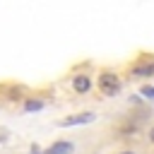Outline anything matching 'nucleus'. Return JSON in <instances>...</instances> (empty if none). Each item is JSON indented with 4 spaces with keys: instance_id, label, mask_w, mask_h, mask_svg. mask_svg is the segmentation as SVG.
<instances>
[{
    "instance_id": "423d86ee",
    "label": "nucleus",
    "mask_w": 154,
    "mask_h": 154,
    "mask_svg": "<svg viewBox=\"0 0 154 154\" xmlns=\"http://www.w3.org/2000/svg\"><path fill=\"white\" fill-rule=\"evenodd\" d=\"M22 108H24V113H36V111L43 108V101L41 99H24Z\"/></svg>"
},
{
    "instance_id": "f257e3e1",
    "label": "nucleus",
    "mask_w": 154,
    "mask_h": 154,
    "mask_svg": "<svg viewBox=\"0 0 154 154\" xmlns=\"http://www.w3.org/2000/svg\"><path fill=\"white\" fill-rule=\"evenodd\" d=\"M96 84H99V89H101L103 96H116L120 91V77H118V72H111V70H103L99 75Z\"/></svg>"
},
{
    "instance_id": "0eeeda50",
    "label": "nucleus",
    "mask_w": 154,
    "mask_h": 154,
    "mask_svg": "<svg viewBox=\"0 0 154 154\" xmlns=\"http://www.w3.org/2000/svg\"><path fill=\"white\" fill-rule=\"evenodd\" d=\"M7 99H12V101H19V99H22V101H24L26 96H24V89H22V87H10V89H7Z\"/></svg>"
},
{
    "instance_id": "9b49d317",
    "label": "nucleus",
    "mask_w": 154,
    "mask_h": 154,
    "mask_svg": "<svg viewBox=\"0 0 154 154\" xmlns=\"http://www.w3.org/2000/svg\"><path fill=\"white\" fill-rule=\"evenodd\" d=\"M118 154H140V152H135V149H123V152H118Z\"/></svg>"
},
{
    "instance_id": "1a4fd4ad",
    "label": "nucleus",
    "mask_w": 154,
    "mask_h": 154,
    "mask_svg": "<svg viewBox=\"0 0 154 154\" xmlns=\"http://www.w3.org/2000/svg\"><path fill=\"white\" fill-rule=\"evenodd\" d=\"M7 135H10V132H7L5 128H0V142H7Z\"/></svg>"
},
{
    "instance_id": "f03ea898",
    "label": "nucleus",
    "mask_w": 154,
    "mask_h": 154,
    "mask_svg": "<svg viewBox=\"0 0 154 154\" xmlns=\"http://www.w3.org/2000/svg\"><path fill=\"white\" fill-rule=\"evenodd\" d=\"M96 118V113H91V111H84V113H75V116H67V118H63L58 125L60 128H72V125H84V123H91Z\"/></svg>"
},
{
    "instance_id": "f8f14e48",
    "label": "nucleus",
    "mask_w": 154,
    "mask_h": 154,
    "mask_svg": "<svg viewBox=\"0 0 154 154\" xmlns=\"http://www.w3.org/2000/svg\"><path fill=\"white\" fill-rule=\"evenodd\" d=\"M149 142H152V144H154V125H152V128H149Z\"/></svg>"
},
{
    "instance_id": "20e7f679",
    "label": "nucleus",
    "mask_w": 154,
    "mask_h": 154,
    "mask_svg": "<svg viewBox=\"0 0 154 154\" xmlns=\"http://www.w3.org/2000/svg\"><path fill=\"white\" fill-rule=\"evenodd\" d=\"M72 89H75L77 94H87V91L91 89V77L84 75V72L75 75V77H72Z\"/></svg>"
},
{
    "instance_id": "39448f33",
    "label": "nucleus",
    "mask_w": 154,
    "mask_h": 154,
    "mask_svg": "<svg viewBox=\"0 0 154 154\" xmlns=\"http://www.w3.org/2000/svg\"><path fill=\"white\" fill-rule=\"evenodd\" d=\"M75 152V144L72 142H67V140H58V142H53L46 152H41V154H72Z\"/></svg>"
},
{
    "instance_id": "9d476101",
    "label": "nucleus",
    "mask_w": 154,
    "mask_h": 154,
    "mask_svg": "<svg viewBox=\"0 0 154 154\" xmlns=\"http://www.w3.org/2000/svg\"><path fill=\"white\" fill-rule=\"evenodd\" d=\"M29 154H41V149H38V144H31V149H29Z\"/></svg>"
},
{
    "instance_id": "7ed1b4c3",
    "label": "nucleus",
    "mask_w": 154,
    "mask_h": 154,
    "mask_svg": "<svg viewBox=\"0 0 154 154\" xmlns=\"http://www.w3.org/2000/svg\"><path fill=\"white\" fill-rule=\"evenodd\" d=\"M132 77H154V60H140L130 67Z\"/></svg>"
},
{
    "instance_id": "6e6552de",
    "label": "nucleus",
    "mask_w": 154,
    "mask_h": 154,
    "mask_svg": "<svg viewBox=\"0 0 154 154\" xmlns=\"http://www.w3.org/2000/svg\"><path fill=\"white\" fill-rule=\"evenodd\" d=\"M140 96H144L147 101H154V84H142L140 87Z\"/></svg>"
}]
</instances>
